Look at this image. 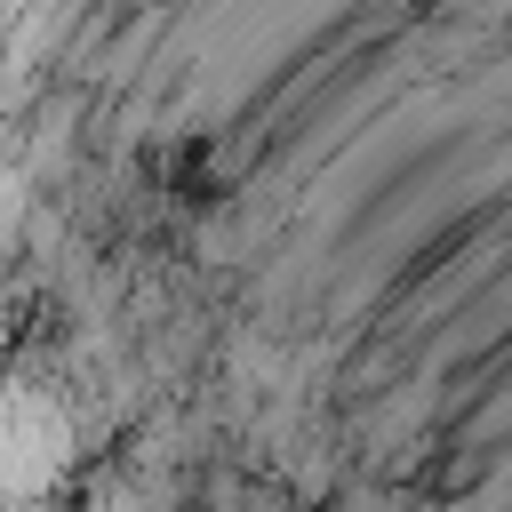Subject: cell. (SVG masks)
I'll return each mask as SVG.
<instances>
[{
	"mask_svg": "<svg viewBox=\"0 0 512 512\" xmlns=\"http://www.w3.org/2000/svg\"><path fill=\"white\" fill-rule=\"evenodd\" d=\"M8 512H512V0H0Z\"/></svg>",
	"mask_w": 512,
	"mask_h": 512,
	"instance_id": "1",
	"label": "cell"
}]
</instances>
